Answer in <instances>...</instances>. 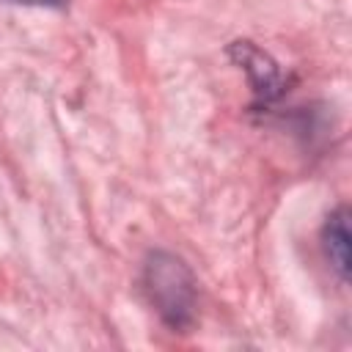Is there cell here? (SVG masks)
I'll return each instance as SVG.
<instances>
[{
	"mask_svg": "<svg viewBox=\"0 0 352 352\" xmlns=\"http://www.w3.org/2000/svg\"><path fill=\"white\" fill-rule=\"evenodd\" d=\"M143 292L157 316L170 330L184 333L192 327L198 308V280L179 256L168 250L148 253L143 264Z\"/></svg>",
	"mask_w": 352,
	"mask_h": 352,
	"instance_id": "1",
	"label": "cell"
},
{
	"mask_svg": "<svg viewBox=\"0 0 352 352\" xmlns=\"http://www.w3.org/2000/svg\"><path fill=\"white\" fill-rule=\"evenodd\" d=\"M8 3L36 6V8H66V6H69V0H8Z\"/></svg>",
	"mask_w": 352,
	"mask_h": 352,
	"instance_id": "4",
	"label": "cell"
},
{
	"mask_svg": "<svg viewBox=\"0 0 352 352\" xmlns=\"http://www.w3.org/2000/svg\"><path fill=\"white\" fill-rule=\"evenodd\" d=\"M349 209L338 206L322 226V248L341 280H349Z\"/></svg>",
	"mask_w": 352,
	"mask_h": 352,
	"instance_id": "3",
	"label": "cell"
},
{
	"mask_svg": "<svg viewBox=\"0 0 352 352\" xmlns=\"http://www.w3.org/2000/svg\"><path fill=\"white\" fill-rule=\"evenodd\" d=\"M228 55L234 58V63L248 74V80H250V88H253V94H256V99L258 102H272V99H278L283 91H286V74H283V69L264 52V50H258L253 41H234L231 47H228Z\"/></svg>",
	"mask_w": 352,
	"mask_h": 352,
	"instance_id": "2",
	"label": "cell"
}]
</instances>
